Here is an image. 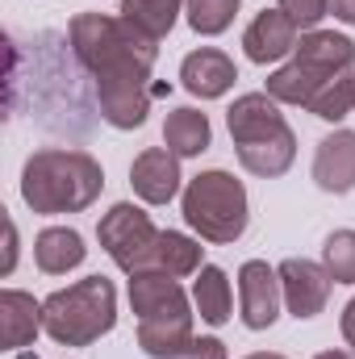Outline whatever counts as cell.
Listing matches in <instances>:
<instances>
[{
  "mask_svg": "<svg viewBox=\"0 0 355 359\" xmlns=\"http://www.w3.org/2000/svg\"><path fill=\"white\" fill-rule=\"evenodd\" d=\"M67 42L76 63L84 67L96 84L100 117L113 130H142L155 88L151 72L159 59V42L147 38L138 25H130L121 13H76L67 21Z\"/></svg>",
  "mask_w": 355,
  "mask_h": 359,
  "instance_id": "6da1fadb",
  "label": "cell"
},
{
  "mask_svg": "<svg viewBox=\"0 0 355 359\" xmlns=\"http://www.w3.org/2000/svg\"><path fill=\"white\" fill-rule=\"evenodd\" d=\"M184 4H188V0H121V17H126L130 25H138L147 38L163 42V38L176 29Z\"/></svg>",
  "mask_w": 355,
  "mask_h": 359,
  "instance_id": "603a6c76",
  "label": "cell"
},
{
  "mask_svg": "<svg viewBox=\"0 0 355 359\" xmlns=\"http://www.w3.org/2000/svg\"><path fill=\"white\" fill-rule=\"evenodd\" d=\"M38 334H46L42 301L25 288H4L0 292V343H4V351H25Z\"/></svg>",
  "mask_w": 355,
  "mask_h": 359,
  "instance_id": "5bb4252c",
  "label": "cell"
},
{
  "mask_svg": "<svg viewBox=\"0 0 355 359\" xmlns=\"http://www.w3.org/2000/svg\"><path fill=\"white\" fill-rule=\"evenodd\" d=\"M159 226L151 222V213L134 201H117L100 213L96 222V243L100 251L126 271V276H138V271H155V255H159Z\"/></svg>",
  "mask_w": 355,
  "mask_h": 359,
  "instance_id": "5b68a950",
  "label": "cell"
},
{
  "mask_svg": "<svg viewBox=\"0 0 355 359\" xmlns=\"http://www.w3.org/2000/svg\"><path fill=\"white\" fill-rule=\"evenodd\" d=\"M88 259V247H84V234L72 230V226H46L38 230L34 238V264L42 276H67Z\"/></svg>",
  "mask_w": 355,
  "mask_h": 359,
  "instance_id": "2e32d148",
  "label": "cell"
},
{
  "mask_svg": "<svg viewBox=\"0 0 355 359\" xmlns=\"http://www.w3.org/2000/svg\"><path fill=\"white\" fill-rule=\"evenodd\" d=\"M322 268L330 271L335 284L355 288V230H330L322 243Z\"/></svg>",
  "mask_w": 355,
  "mask_h": 359,
  "instance_id": "484cf974",
  "label": "cell"
},
{
  "mask_svg": "<svg viewBox=\"0 0 355 359\" xmlns=\"http://www.w3.org/2000/svg\"><path fill=\"white\" fill-rule=\"evenodd\" d=\"M293 59H301L318 76L335 80V76H343V72L355 67V42L347 34H339V29H309V34H301Z\"/></svg>",
  "mask_w": 355,
  "mask_h": 359,
  "instance_id": "9a60e30c",
  "label": "cell"
},
{
  "mask_svg": "<svg viewBox=\"0 0 355 359\" xmlns=\"http://www.w3.org/2000/svg\"><path fill=\"white\" fill-rule=\"evenodd\" d=\"M322 84H326V76H318V72L305 67L301 59H288V63H280V67L267 76L264 92L272 96V100L288 104V109H309V100L318 96Z\"/></svg>",
  "mask_w": 355,
  "mask_h": 359,
  "instance_id": "44dd1931",
  "label": "cell"
},
{
  "mask_svg": "<svg viewBox=\"0 0 355 359\" xmlns=\"http://www.w3.org/2000/svg\"><path fill=\"white\" fill-rule=\"evenodd\" d=\"M239 80V63L217 46H196L180 63V88L196 100H222Z\"/></svg>",
  "mask_w": 355,
  "mask_h": 359,
  "instance_id": "7c38bea8",
  "label": "cell"
},
{
  "mask_svg": "<svg viewBox=\"0 0 355 359\" xmlns=\"http://www.w3.org/2000/svg\"><path fill=\"white\" fill-rule=\"evenodd\" d=\"M301 34H309V29H322V21L330 17V0H280L276 4Z\"/></svg>",
  "mask_w": 355,
  "mask_h": 359,
  "instance_id": "4316f807",
  "label": "cell"
},
{
  "mask_svg": "<svg viewBox=\"0 0 355 359\" xmlns=\"http://www.w3.org/2000/svg\"><path fill=\"white\" fill-rule=\"evenodd\" d=\"M309 113L322 117V121H330V126L347 121L355 113V72H343V76L326 80V84L318 88V96L309 100Z\"/></svg>",
  "mask_w": 355,
  "mask_h": 359,
  "instance_id": "d4e9b609",
  "label": "cell"
},
{
  "mask_svg": "<svg viewBox=\"0 0 355 359\" xmlns=\"http://www.w3.org/2000/svg\"><path fill=\"white\" fill-rule=\"evenodd\" d=\"M234 151H239L243 172H251V176H260V180H280L293 163H297V134L284 130V134H276V138H267V142L234 147Z\"/></svg>",
  "mask_w": 355,
  "mask_h": 359,
  "instance_id": "ffe728a7",
  "label": "cell"
},
{
  "mask_svg": "<svg viewBox=\"0 0 355 359\" xmlns=\"http://www.w3.org/2000/svg\"><path fill=\"white\" fill-rule=\"evenodd\" d=\"M239 8H243V0H188L184 4V21H188L192 34L217 38V34H226L234 25Z\"/></svg>",
  "mask_w": 355,
  "mask_h": 359,
  "instance_id": "cb8c5ba5",
  "label": "cell"
},
{
  "mask_svg": "<svg viewBox=\"0 0 355 359\" xmlns=\"http://www.w3.org/2000/svg\"><path fill=\"white\" fill-rule=\"evenodd\" d=\"M184 172H180V155H172L168 147H147L134 155L130 163V188L142 205H172L184 192Z\"/></svg>",
  "mask_w": 355,
  "mask_h": 359,
  "instance_id": "9c48e42d",
  "label": "cell"
},
{
  "mask_svg": "<svg viewBox=\"0 0 355 359\" xmlns=\"http://www.w3.org/2000/svg\"><path fill=\"white\" fill-rule=\"evenodd\" d=\"M192 309L201 313L205 326H226L234 318V284H230L226 268L205 264L192 276Z\"/></svg>",
  "mask_w": 355,
  "mask_h": 359,
  "instance_id": "ac0fdd59",
  "label": "cell"
},
{
  "mask_svg": "<svg viewBox=\"0 0 355 359\" xmlns=\"http://www.w3.org/2000/svg\"><path fill=\"white\" fill-rule=\"evenodd\" d=\"M180 213H184V226L201 243L234 247L251 226V196H247V184L234 172L209 168V172H196L184 184Z\"/></svg>",
  "mask_w": 355,
  "mask_h": 359,
  "instance_id": "3957f363",
  "label": "cell"
},
{
  "mask_svg": "<svg viewBox=\"0 0 355 359\" xmlns=\"http://www.w3.org/2000/svg\"><path fill=\"white\" fill-rule=\"evenodd\" d=\"M180 359H226V343L213 339V334H201V339L188 343V351H184Z\"/></svg>",
  "mask_w": 355,
  "mask_h": 359,
  "instance_id": "83f0119b",
  "label": "cell"
},
{
  "mask_svg": "<svg viewBox=\"0 0 355 359\" xmlns=\"http://www.w3.org/2000/svg\"><path fill=\"white\" fill-rule=\"evenodd\" d=\"M205 268V247L196 234L184 230H163L159 234V255H155V271H168L176 280H188Z\"/></svg>",
  "mask_w": 355,
  "mask_h": 359,
  "instance_id": "7402d4cb",
  "label": "cell"
},
{
  "mask_svg": "<svg viewBox=\"0 0 355 359\" xmlns=\"http://www.w3.org/2000/svg\"><path fill=\"white\" fill-rule=\"evenodd\" d=\"M163 147L180 159H201L213 147V126L209 113H201L196 104H180L163 117Z\"/></svg>",
  "mask_w": 355,
  "mask_h": 359,
  "instance_id": "e0dca14e",
  "label": "cell"
},
{
  "mask_svg": "<svg viewBox=\"0 0 355 359\" xmlns=\"http://www.w3.org/2000/svg\"><path fill=\"white\" fill-rule=\"evenodd\" d=\"M284 313V292H280V271L267 259H247L239 268V318L247 330H272Z\"/></svg>",
  "mask_w": 355,
  "mask_h": 359,
  "instance_id": "8992f818",
  "label": "cell"
},
{
  "mask_svg": "<svg viewBox=\"0 0 355 359\" xmlns=\"http://www.w3.org/2000/svg\"><path fill=\"white\" fill-rule=\"evenodd\" d=\"M46 339L59 347H92L117 326V288L109 276H84L67 288H55L42 301Z\"/></svg>",
  "mask_w": 355,
  "mask_h": 359,
  "instance_id": "277c9868",
  "label": "cell"
},
{
  "mask_svg": "<svg viewBox=\"0 0 355 359\" xmlns=\"http://www.w3.org/2000/svg\"><path fill=\"white\" fill-rule=\"evenodd\" d=\"M192 318H196V313L138 322V347H142V355H151V359H180L184 351H188V343L196 339Z\"/></svg>",
  "mask_w": 355,
  "mask_h": 359,
  "instance_id": "d6986e66",
  "label": "cell"
},
{
  "mask_svg": "<svg viewBox=\"0 0 355 359\" xmlns=\"http://www.w3.org/2000/svg\"><path fill=\"white\" fill-rule=\"evenodd\" d=\"M297 42H301V29H297L280 8L255 13L251 25L243 29V55H247L251 63H260V67H272V63L280 67V63H288L293 50H297Z\"/></svg>",
  "mask_w": 355,
  "mask_h": 359,
  "instance_id": "8fae6325",
  "label": "cell"
},
{
  "mask_svg": "<svg viewBox=\"0 0 355 359\" xmlns=\"http://www.w3.org/2000/svg\"><path fill=\"white\" fill-rule=\"evenodd\" d=\"M339 330H343V343L347 351H355V297L343 305V318H339Z\"/></svg>",
  "mask_w": 355,
  "mask_h": 359,
  "instance_id": "f1b7e54d",
  "label": "cell"
},
{
  "mask_svg": "<svg viewBox=\"0 0 355 359\" xmlns=\"http://www.w3.org/2000/svg\"><path fill=\"white\" fill-rule=\"evenodd\" d=\"M105 192V168L80 147H42L21 168V201L38 217L84 213Z\"/></svg>",
  "mask_w": 355,
  "mask_h": 359,
  "instance_id": "7a4b0ae2",
  "label": "cell"
},
{
  "mask_svg": "<svg viewBox=\"0 0 355 359\" xmlns=\"http://www.w3.org/2000/svg\"><path fill=\"white\" fill-rule=\"evenodd\" d=\"M4 230H8V247H4V276H13V268H17V222H13V217H8V222H4Z\"/></svg>",
  "mask_w": 355,
  "mask_h": 359,
  "instance_id": "f546056e",
  "label": "cell"
},
{
  "mask_svg": "<svg viewBox=\"0 0 355 359\" xmlns=\"http://www.w3.org/2000/svg\"><path fill=\"white\" fill-rule=\"evenodd\" d=\"M280 109H284V104H280V100H272L267 92H243V96H234V104L226 109V130H230L234 147L267 142V138H276V134L293 130V126H288V117H284Z\"/></svg>",
  "mask_w": 355,
  "mask_h": 359,
  "instance_id": "30bf717a",
  "label": "cell"
},
{
  "mask_svg": "<svg viewBox=\"0 0 355 359\" xmlns=\"http://www.w3.org/2000/svg\"><path fill=\"white\" fill-rule=\"evenodd\" d=\"M243 359H288V355H280V351H255V355H243Z\"/></svg>",
  "mask_w": 355,
  "mask_h": 359,
  "instance_id": "d6a6232c",
  "label": "cell"
},
{
  "mask_svg": "<svg viewBox=\"0 0 355 359\" xmlns=\"http://www.w3.org/2000/svg\"><path fill=\"white\" fill-rule=\"evenodd\" d=\"M276 271H280V292H284V313L288 318L309 322V318H318L326 309L335 280H330V271L322 268V264L293 255V259L276 264Z\"/></svg>",
  "mask_w": 355,
  "mask_h": 359,
  "instance_id": "52a82bcc",
  "label": "cell"
},
{
  "mask_svg": "<svg viewBox=\"0 0 355 359\" xmlns=\"http://www.w3.org/2000/svg\"><path fill=\"white\" fill-rule=\"evenodd\" d=\"M314 184L330 196H347L355 188V130H335L318 142L314 151V168H309Z\"/></svg>",
  "mask_w": 355,
  "mask_h": 359,
  "instance_id": "4fadbf2b",
  "label": "cell"
},
{
  "mask_svg": "<svg viewBox=\"0 0 355 359\" xmlns=\"http://www.w3.org/2000/svg\"><path fill=\"white\" fill-rule=\"evenodd\" d=\"M330 13H335V21L355 25V0H330Z\"/></svg>",
  "mask_w": 355,
  "mask_h": 359,
  "instance_id": "4dcf8cb0",
  "label": "cell"
},
{
  "mask_svg": "<svg viewBox=\"0 0 355 359\" xmlns=\"http://www.w3.org/2000/svg\"><path fill=\"white\" fill-rule=\"evenodd\" d=\"M126 297L138 322H155V318H184L192 313V292L168 271H138L126 280Z\"/></svg>",
  "mask_w": 355,
  "mask_h": 359,
  "instance_id": "ba28073f",
  "label": "cell"
},
{
  "mask_svg": "<svg viewBox=\"0 0 355 359\" xmlns=\"http://www.w3.org/2000/svg\"><path fill=\"white\" fill-rule=\"evenodd\" d=\"M314 359H355V351H318Z\"/></svg>",
  "mask_w": 355,
  "mask_h": 359,
  "instance_id": "1f68e13d",
  "label": "cell"
}]
</instances>
